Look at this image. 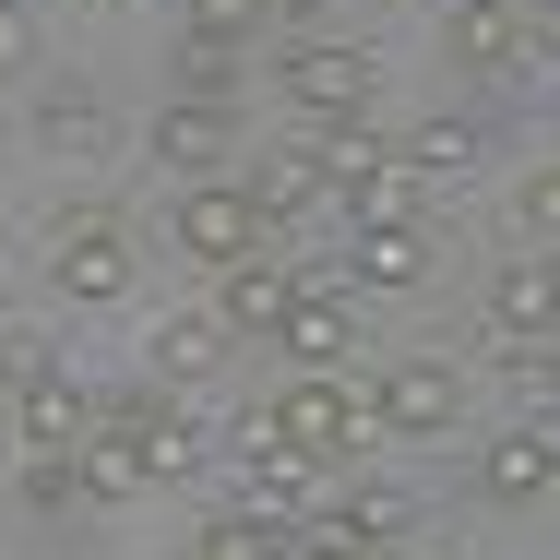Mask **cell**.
I'll list each match as a JSON object with an SVG mask.
<instances>
[{"mask_svg": "<svg viewBox=\"0 0 560 560\" xmlns=\"http://www.w3.org/2000/svg\"><path fill=\"white\" fill-rule=\"evenodd\" d=\"M513 226H525V250H560V167L513 179Z\"/></svg>", "mask_w": 560, "mask_h": 560, "instance_id": "cell-24", "label": "cell"}, {"mask_svg": "<svg viewBox=\"0 0 560 560\" xmlns=\"http://www.w3.org/2000/svg\"><path fill=\"white\" fill-rule=\"evenodd\" d=\"M537 72H560V0H537Z\"/></svg>", "mask_w": 560, "mask_h": 560, "instance_id": "cell-26", "label": "cell"}, {"mask_svg": "<svg viewBox=\"0 0 560 560\" xmlns=\"http://www.w3.org/2000/svg\"><path fill=\"white\" fill-rule=\"evenodd\" d=\"M0 155H12V119H0Z\"/></svg>", "mask_w": 560, "mask_h": 560, "instance_id": "cell-27", "label": "cell"}, {"mask_svg": "<svg viewBox=\"0 0 560 560\" xmlns=\"http://www.w3.org/2000/svg\"><path fill=\"white\" fill-rule=\"evenodd\" d=\"M358 394H370V430H382V442H453V430H465V370L430 358V346H418V358H382Z\"/></svg>", "mask_w": 560, "mask_h": 560, "instance_id": "cell-2", "label": "cell"}, {"mask_svg": "<svg viewBox=\"0 0 560 560\" xmlns=\"http://www.w3.org/2000/svg\"><path fill=\"white\" fill-rule=\"evenodd\" d=\"M346 287H430V215H370V226H346Z\"/></svg>", "mask_w": 560, "mask_h": 560, "instance_id": "cell-13", "label": "cell"}, {"mask_svg": "<svg viewBox=\"0 0 560 560\" xmlns=\"http://www.w3.org/2000/svg\"><path fill=\"white\" fill-rule=\"evenodd\" d=\"M275 96L299 119H358L382 96V60L370 48H335V36H299V48H275Z\"/></svg>", "mask_w": 560, "mask_h": 560, "instance_id": "cell-7", "label": "cell"}, {"mask_svg": "<svg viewBox=\"0 0 560 560\" xmlns=\"http://www.w3.org/2000/svg\"><path fill=\"white\" fill-rule=\"evenodd\" d=\"M167 238L226 275V262H250V250L275 238V215L250 203V179H179V191H167Z\"/></svg>", "mask_w": 560, "mask_h": 560, "instance_id": "cell-5", "label": "cell"}, {"mask_svg": "<svg viewBox=\"0 0 560 560\" xmlns=\"http://www.w3.org/2000/svg\"><path fill=\"white\" fill-rule=\"evenodd\" d=\"M501 382H513V418H560V346H501Z\"/></svg>", "mask_w": 560, "mask_h": 560, "instance_id": "cell-22", "label": "cell"}, {"mask_svg": "<svg viewBox=\"0 0 560 560\" xmlns=\"http://www.w3.org/2000/svg\"><path fill=\"white\" fill-rule=\"evenodd\" d=\"M36 155H60V167H108V155H119V119H108V96H84V84L36 96Z\"/></svg>", "mask_w": 560, "mask_h": 560, "instance_id": "cell-17", "label": "cell"}, {"mask_svg": "<svg viewBox=\"0 0 560 560\" xmlns=\"http://www.w3.org/2000/svg\"><path fill=\"white\" fill-rule=\"evenodd\" d=\"M323 477H335V465L275 418V394H262V406H238V430H226V501H250V513L299 525V513L323 501Z\"/></svg>", "mask_w": 560, "mask_h": 560, "instance_id": "cell-1", "label": "cell"}, {"mask_svg": "<svg viewBox=\"0 0 560 560\" xmlns=\"http://www.w3.org/2000/svg\"><path fill=\"white\" fill-rule=\"evenodd\" d=\"M226 311L215 299H191V311H155V323H143V370H155V382H215L226 370Z\"/></svg>", "mask_w": 560, "mask_h": 560, "instance_id": "cell-14", "label": "cell"}, {"mask_svg": "<svg viewBox=\"0 0 560 560\" xmlns=\"http://www.w3.org/2000/svg\"><path fill=\"white\" fill-rule=\"evenodd\" d=\"M442 60L453 72H537V0H453Z\"/></svg>", "mask_w": 560, "mask_h": 560, "instance_id": "cell-10", "label": "cell"}, {"mask_svg": "<svg viewBox=\"0 0 560 560\" xmlns=\"http://www.w3.org/2000/svg\"><path fill=\"white\" fill-rule=\"evenodd\" d=\"M549 96H560V72H549Z\"/></svg>", "mask_w": 560, "mask_h": 560, "instance_id": "cell-29", "label": "cell"}, {"mask_svg": "<svg viewBox=\"0 0 560 560\" xmlns=\"http://www.w3.org/2000/svg\"><path fill=\"white\" fill-rule=\"evenodd\" d=\"M96 418H119V430L143 442V477H167V489H179V477H203V465L226 453L215 430H203V406H191V394H167V382H119Z\"/></svg>", "mask_w": 560, "mask_h": 560, "instance_id": "cell-4", "label": "cell"}, {"mask_svg": "<svg viewBox=\"0 0 560 560\" xmlns=\"http://www.w3.org/2000/svg\"><path fill=\"white\" fill-rule=\"evenodd\" d=\"M191 560H299V525H275V513H250V501H226L215 525L191 537Z\"/></svg>", "mask_w": 560, "mask_h": 560, "instance_id": "cell-19", "label": "cell"}, {"mask_svg": "<svg viewBox=\"0 0 560 560\" xmlns=\"http://www.w3.org/2000/svg\"><path fill=\"white\" fill-rule=\"evenodd\" d=\"M275 12H287V0H179V24H191V36H215V48H250Z\"/></svg>", "mask_w": 560, "mask_h": 560, "instance_id": "cell-23", "label": "cell"}, {"mask_svg": "<svg viewBox=\"0 0 560 560\" xmlns=\"http://www.w3.org/2000/svg\"><path fill=\"white\" fill-rule=\"evenodd\" d=\"M0 370H12V442H24V453H84L96 406H84V382H72L48 346L12 335V346H0Z\"/></svg>", "mask_w": 560, "mask_h": 560, "instance_id": "cell-3", "label": "cell"}, {"mask_svg": "<svg viewBox=\"0 0 560 560\" xmlns=\"http://www.w3.org/2000/svg\"><path fill=\"white\" fill-rule=\"evenodd\" d=\"M275 418L323 453V465H346V453L370 442V394H358L346 370H287V382H275Z\"/></svg>", "mask_w": 560, "mask_h": 560, "instance_id": "cell-8", "label": "cell"}, {"mask_svg": "<svg viewBox=\"0 0 560 560\" xmlns=\"http://www.w3.org/2000/svg\"><path fill=\"white\" fill-rule=\"evenodd\" d=\"M12 72H36V12H24V0H0V84H12Z\"/></svg>", "mask_w": 560, "mask_h": 560, "instance_id": "cell-25", "label": "cell"}, {"mask_svg": "<svg viewBox=\"0 0 560 560\" xmlns=\"http://www.w3.org/2000/svg\"><path fill=\"white\" fill-rule=\"evenodd\" d=\"M549 489H560V418H513V430L477 442V501L525 513V501H549Z\"/></svg>", "mask_w": 560, "mask_h": 560, "instance_id": "cell-11", "label": "cell"}, {"mask_svg": "<svg viewBox=\"0 0 560 560\" xmlns=\"http://www.w3.org/2000/svg\"><path fill=\"white\" fill-rule=\"evenodd\" d=\"M48 299L60 311H119L131 299V226L119 215H60V238H48Z\"/></svg>", "mask_w": 560, "mask_h": 560, "instance_id": "cell-6", "label": "cell"}, {"mask_svg": "<svg viewBox=\"0 0 560 560\" xmlns=\"http://www.w3.org/2000/svg\"><path fill=\"white\" fill-rule=\"evenodd\" d=\"M215 311L238 346H275V323L299 311V262H275V250H250V262H226L215 275Z\"/></svg>", "mask_w": 560, "mask_h": 560, "instance_id": "cell-15", "label": "cell"}, {"mask_svg": "<svg viewBox=\"0 0 560 560\" xmlns=\"http://www.w3.org/2000/svg\"><path fill=\"white\" fill-rule=\"evenodd\" d=\"M250 203H262L275 226H299L311 203H323V155L299 143V155H275V167H250Z\"/></svg>", "mask_w": 560, "mask_h": 560, "instance_id": "cell-21", "label": "cell"}, {"mask_svg": "<svg viewBox=\"0 0 560 560\" xmlns=\"http://www.w3.org/2000/svg\"><path fill=\"white\" fill-rule=\"evenodd\" d=\"M72 465H84V501H131V489H155V477H143V442H131L119 418H96Z\"/></svg>", "mask_w": 560, "mask_h": 560, "instance_id": "cell-20", "label": "cell"}, {"mask_svg": "<svg viewBox=\"0 0 560 560\" xmlns=\"http://www.w3.org/2000/svg\"><path fill=\"white\" fill-rule=\"evenodd\" d=\"M143 155H155L167 179H226V167H238V108H226V96H167L155 131H143Z\"/></svg>", "mask_w": 560, "mask_h": 560, "instance_id": "cell-9", "label": "cell"}, {"mask_svg": "<svg viewBox=\"0 0 560 560\" xmlns=\"http://www.w3.org/2000/svg\"><path fill=\"white\" fill-rule=\"evenodd\" d=\"M406 179H418L430 203H442V191H465V179H489V131H477L465 108H430L418 131H406Z\"/></svg>", "mask_w": 560, "mask_h": 560, "instance_id": "cell-16", "label": "cell"}, {"mask_svg": "<svg viewBox=\"0 0 560 560\" xmlns=\"http://www.w3.org/2000/svg\"><path fill=\"white\" fill-rule=\"evenodd\" d=\"M346 358H358V323H346V299L299 287V311L275 323V370H346Z\"/></svg>", "mask_w": 560, "mask_h": 560, "instance_id": "cell-18", "label": "cell"}, {"mask_svg": "<svg viewBox=\"0 0 560 560\" xmlns=\"http://www.w3.org/2000/svg\"><path fill=\"white\" fill-rule=\"evenodd\" d=\"M96 12H131V0H96Z\"/></svg>", "mask_w": 560, "mask_h": 560, "instance_id": "cell-28", "label": "cell"}, {"mask_svg": "<svg viewBox=\"0 0 560 560\" xmlns=\"http://www.w3.org/2000/svg\"><path fill=\"white\" fill-rule=\"evenodd\" d=\"M489 335L501 346H560V250H513L489 287H477Z\"/></svg>", "mask_w": 560, "mask_h": 560, "instance_id": "cell-12", "label": "cell"}]
</instances>
